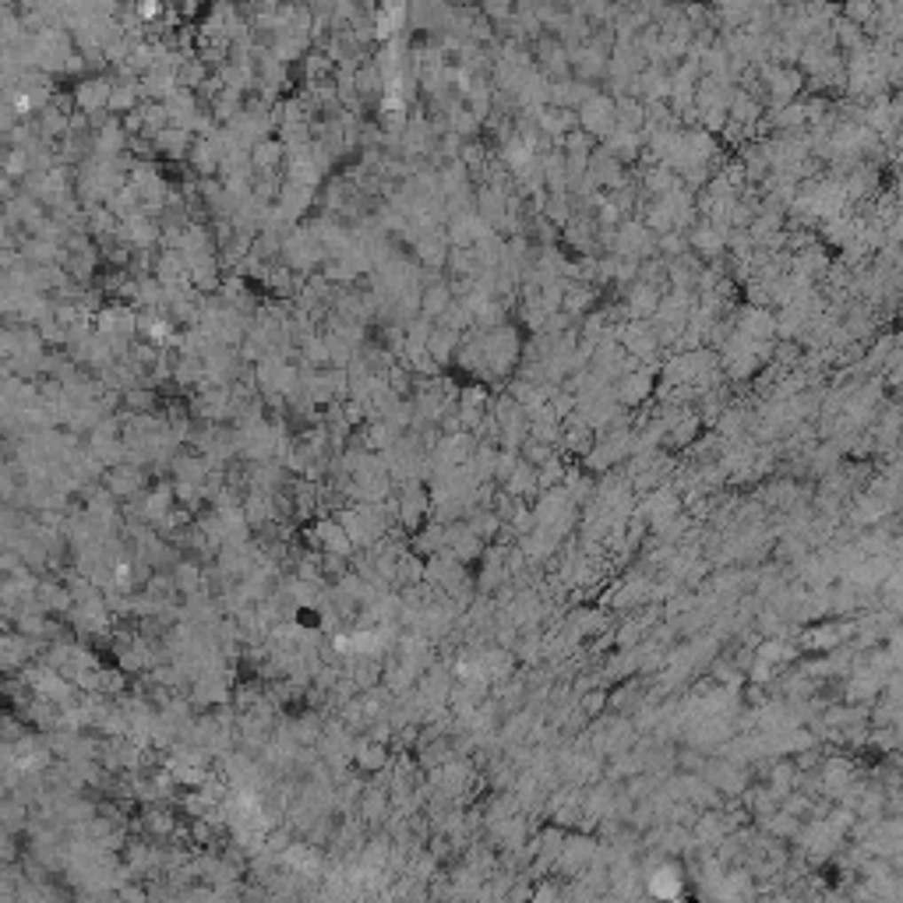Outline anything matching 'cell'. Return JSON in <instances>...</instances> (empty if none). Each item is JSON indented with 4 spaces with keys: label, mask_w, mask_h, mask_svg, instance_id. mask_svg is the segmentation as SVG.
<instances>
[{
    "label": "cell",
    "mask_w": 903,
    "mask_h": 903,
    "mask_svg": "<svg viewBox=\"0 0 903 903\" xmlns=\"http://www.w3.org/2000/svg\"><path fill=\"white\" fill-rule=\"evenodd\" d=\"M428 508H431V498L424 494V483H406V487H403V498H399V519L413 530V526L424 522Z\"/></svg>",
    "instance_id": "cell-11"
},
{
    "label": "cell",
    "mask_w": 903,
    "mask_h": 903,
    "mask_svg": "<svg viewBox=\"0 0 903 903\" xmlns=\"http://www.w3.org/2000/svg\"><path fill=\"white\" fill-rule=\"evenodd\" d=\"M734 321V332L749 342H773L776 339V318H773V307H742L738 314H731Z\"/></svg>",
    "instance_id": "cell-5"
},
{
    "label": "cell",
    "mask_w": 903,
    "mask_h": 903,
    "mask_svg": "<svg viewBox=\"0 0 903 903\" xmlns=\"http://www.w3.org/2000/svg\"><path fill=\"white\" fill-rule=\"evenodd\" d=\"M674 187H678V177H674L667 166H660V162L646 166V169H642V177H639V191H642V198H649V201H656V198L671 194Z\"/></svg>",
    "instance_id": "cell-12"
},
{
    "label": "cell",
    "mask_w": 903,
    "mask_h": 903,
    "mask_svg": "<svg viewBox=\"0 0 903 903\" xmlns=\"http://www.w3.org/2000/svg\"><path fill=\"white\" fill-rule=\"evenodd\" d=\"M656 374H660V371H653V367H635V371L621 374V378L614 381V403H617L621 410H639V406L649 403V396L656 392Z\"/></svg>",
    "instance_id": "cell-3"
},
{
    "label": "cell",
    "mask_w": 903,
    "mask_h": 903,
    "mask_svg": "<svg viewBox=\"0 0 903 903\" xmlns=\"http://www.w3.org/2000/svg\"><path fill=\"white\" fill-rule=\"evenodd\" d=\"M601 149L610 155V159H617L621 166H632L639 155H642V149H646V138L642 135H632V131H610L607 138L601 142Z\"/></svg>",
    "instance_id": "cell-9"
},
{
    "label": "cell",
    "mask_w": 903,
    "mask_h": 903,
    "mask_svg": "<svg viewBox=\"0 0 903 903\" xmlns=\"http://www.w3.org/2000/svg\"><path fill=\"white\" fill-rule=\"evenodd\" d=\"M601 301V290L597 287H583V283H565V301H561V310L579 321L583 314H590Z\"/></svg>",
    "instance_id": "cell-13"
},
{
    "label": "cell",
    "mask_w": 903,
    "mask_h": 903,
    "mask_svg": "<svg viewBox=\"0 0 903 903\" xmlns=\"http://www.w3.org/2000/svg\"><path fill=\"white\" fill-rule=\"evenodd\" d=\"M533 121H537V131L554 145L561 142L569 131H576V110H558V106H540L533 110Z\"/></svg>",
    "instance_id": "cell-7"
},
{
    "label": "cell",
    "mask_w": 903,
    "mask_h": 903,
    "mask_svg": "<svg viewBox=\"0 0 903 903\" xmlns=\"http://www.w3.org/2000/svg\"><path fill=\"white\" fill-rule=\"evenodd\" d=\"M766 117V106H762V99L752 96V92H745V89H734V99H731V106H727V121L731 124H742V128H752Z\"/></svg>",
    "instance_id": "cell-10"
},
{
    "label": "cell",
    "mask_w": 903,
    "mask_h": 903,
    "mask_svg": "<svg viewBox=\"0 0 903 903\" xmlns=\"http://www.w3.org/2000/svg\"><path fill=\"white\" fill-rule=\"evenodd\" d=\"M576 128L586 131L593 142H603L614 131V99L607 92H593L579 110H576Z\"/></svg>",
    "instance_id": "cell-4"
},
{
    "label": "cell",
    "mask_w": 903,
    "mask_h": 903,
    "mask_svg": "<svg viewBox=\"0 0 903 903\" xmlns=\"http://www.w3.org/2000/svg\"><path fill=\"white\" fill-rule=\"evenodd\" d=\"M279 155H283V149H279L276 142H258V145H255V166L272 169V166L279 162Z\"/></svg>",
    "instance_id": "cell-33"
},
{
    "label": "cell",
    "mask_w": 903,
    "mask_h": 903,
    "mask_svg": "<svg viewBox=\"0 0 903 903\" xmlns=\"http://www.w3.org/2000/svg\"><path fill=\"white\" fill-rule=\"evenodd\" d=\"M138 14H142V18H155V14H159V7H155V4H142V7H138Z\"/></svg>",
    "instance_id": "cell-35"
},
{
    "label": "cell",
    "mask_w": 903,
    "mask_h": 903,
    "mask_svg": "<svg viewBox=\"0 0 903 903\" xmlns=\"http://www.w3.org/2000/svg\"><path fill=\"white\" fill-rule=\"evenodd\" d=\"M554 455H558V449H551V445H540V442H533V438H526V442H522V449H519V459H522L526 466H533V469L547 466Z\"/></svg>",
    "instance_id": "cell-27"
},
{
    "label": "cell",
    "mask_w": 903,
    "mask_h": 903,
    "mask_svg": "<svg viewBox=\"0 0 903 903\" xmlns=\"http://www.w3.org/2000/svg\"><path fill=\"white\" fill-rule=\"evenodd\" d=\"M624 294V321H653L656 307H660V294L642 287V283H632Z\"/></svg>",
    "instance_id": "cell-8"
},
{
    "label": "cell",
    "mask_w": 903,
    "mask_h": 903,
    "mask_svg": "<svg viewBox=\"0 0 903 903\" xmlns=\"http://www.w3.org/2000/svg\"><path fill=\"white\" fill-rule=\"evenodd\" d=\"M515 466H519V452H505L498 449V459H494V483L501 487L512 473H515Z\"/></svg>",
    "instance_id": "cell-32"
},
{
    "label": "cell",
    "mask_w": 903,
    "mask_h": 903,
    "mask_svg": "<svg viewBox=\"0 0 903 903\" xmlns=\"http://www.w3.org/2000/svg\"><path fill=\"white\" fill-rule=\"evenodd\" d=\"M459 332H449V328H431V335H428V357L438 364V367H449L452 357H455V349H459Z\"/></svg>",
    "instance_id": "cell-19"
},
{
    "label": "cell",
    "mask_w": 903,
    "mask_h": 903,
    "mask_svg": "<svg viewBox=\"0 0 903 903\" xmlns=\"http://www.w3.org/2000/svg\"><path fill=\"white\" fill-rule=\"evenodd\" d=\"M755 660H762V664H769V667H787V664H794L797 660V646L790 642V639H762L758 646H755Z\"/></svg>",
    "instance_id": "cell-16"
},
{
    "label": "cell",
    "mask_w": 903,
    "mask_h": 903,
    "mask_svg": "<svg viewBox=\"0 0 903 903\" xmlns=\"http://www.w3.org/2000/svg\"><path fill=\"white\" fill-rule=\"evenodd\" d=\"M819 230H822L826 244H833V247H844V244L854 237V216H836V219H826V223H819Z\"/></svg>",
    "instance_id": "cell-24"
},
{
    "label": "cell",
    "mask_w": 903,
    "mask_h": 903,
    "mask_svg": "<svg viewBox=\"0 0 903 903\" xmlns=\"http://www.w3.org/2000/svg\"><path fill=\"white\" fill-rule=\"evenodd\" d=\"M851 639H854V621H819V624L805 628L794 646L826 656V653H836L840 646H847Z\"/></svg>",
    "instance_id": "cell-2"
},
{
    "label": "cell",
    "mask_w": 903,
    "mask_h": 903,
    "mask_svg": "<svg viewBox=\"0 0 903 903\" xmlns=\"http://www.w3.org/2000/svg\"><path fill=\"white\" fill-rule=\"evenodd\" d=\"M487 21H494V18H512V11H515V4H480L476 7Z\"/></svg>",
    "instance_id": "cell-34"
},
{
    "label": "cell",
    "mask_w": 903,
    "mask_h": 903,
    "mask_svg": "<svg viewBox=\"0 0 903 903\" xmlns=\"http://www.w3.org/2000/svg\"><path fill=\"white\" fill-rule=\"evenodd\" d=\"M413 551H417V554H428V558L442 554V551H445V526H442V522H428V526L413 537Z\"/></svg>",
    "instance_id": "cell-22"
},
{
    "label": "cell",
    "mask_w": 903,
    "mask_h": 903,
    "mask_svg": "<svg viewBox=\"0 0 903 903\" xmlns=\"http://www.w3.org/2000/svg\"><path fill=\"white\" fill-rule=\"evenodd\" d=\"M459 410H480V413H487V406H491V389L487 385H466V389H459V403H455Z\"/></svg>",
    "instance_id": "cell-26"
},
{
    "label": "cell",
    "mask_w": 903,
    "mask_h": 903,
    "mask_svg": "<svg viewBox=\"0 0 903 903\" xmlns=\"http://www.w3.org/2000/svg\"><path fill=\"white\" fill-rule=\"evenodd\" d=\"M417 258H420V265L431 269V272L445 269V262H449V244H445V237L420 240V244H417Z\"/></svg>",
    "instance_id": "cell-21"
},
{
    "label": "cell",
    "mask_w": 903,
    "mask_h": 903,
    "mask_svg": "<svg viewBox=\"0 0 903 903\" xmlns=\"http://www.w3.org/2000/svg\"><path fill=\"white\" fill-rule=\"evenodd\" d=\"M829 265H833V258L826 255V244H812V247L790 255V276H797V279H805V283H812V287L826 279Z\"/></svg>",
    "instance_id": "cell-6"
},
{
    "label": "cell",
    "mask_w": 903,
    "mask_h": 903,
    "mask_svg": "<svg viewBox=\"0 0 903 903\" xmlns=\"http://www.w3.org/2000/svg\"><path fill=\"white\" fill-rule=\"evenodd\" d=\"M522 332L512 325V321H505V325H498V328H491V332H480V349H483V364H487V371L494 374V381L498 385H505L512 374H515V367H519V360H522Z\"/></svg>",
    "instance_id": "cell-1"
},
{
    "label": "cell",
    "mask_w": 903,
    "mask_h": 903,
    "mask_svg": "<svg viewBox=\"0 0 903 903\" xmlns=\"http://www.w3.org/2000/svg\"><path fill=\"white\" fill-rule=\"evenodd\" d=\"M530 438L540 442V445H551V449L561 445V424H558V417H554L547 406H544L540 413L530 417Z\"/></svg>",
    "instance_id": "cell-18"
},
{
    "label": "cell",
    "mask_w": 903,
    "mask_h": 903,
    "mask_svg": "<svg viewBox=\"0 0 903 903\" xmlns=\"http://www.w3.org/2000/svg\"><path fill=\"white\" fill-rule=\"evenodd\" d=\"M554 149H561L565 155H590V152L597 149V142H593L586 131L576 128V131H569L561 142H554Z\"/></svg>",
    "instance_id": "cell-28"
},
{
    "label": "cell",
    "mask_w": 903,
    "mask_h": 903,
    "mask_svg": "<svg viewBox=\"0 0 903 903\" xmlns=\"http://www.w3.org/2000/svg\"><path fill=\"white\" fill-rule=\"evenodd\" d=\"M681 255H688L685 233H664V237H656V258L671 262V258H681Z\"/></svg>",
    "instance_id": "cell-29"
},
{
    "label": "cell",
    "mask_w": 903,
    "mask_h": 903,
    "mask_svg": "<svg viewBox=\"0 0 903 903\" xmlns=\"http://www.w3.org/2000/svg\"><path fill=\"white\" fill-rule=\"evenodd\" d=\"M501 491H505L508 498H515V501H530V498H537V494H540V487H537V469H533V466H526V462L519 459L515 473L501 483Z\"/></svg>",
    "instance_id": "cell-15"
},
{
    "label": "cell",
    "mask_w": 903,
    "mask_h": 903,
    "mask_svg": "<svg viewBox=\"0 0 903 903\" xmlns=\"http://www.w3.org/2000/svg\"><path fill=\"white\" fill-rule=\"evenodd\" d=\"M773 318H776V342H797L801 339V332L808 328V314L797 307V303H787V307H780V310H773Z\"/></svg>",
    "instance_id": "cell-14"
},
{
    "label": "cell",
    "mask_w": 903,
    "mask_h": 903,
    "mask_svg": "<svg viewBox=\"0 0 903 903\" xmlns=\"http://www.w3.org/2000/svg\"><path fill=\"white\" fill-rule=\"evenodd\" d=\"M558 233L569 226V219H572V201H569V194H547V201H544V212H540Z\"/></svg>",
    "instance_id": "cell-23"
},
{
    "label": "cell",
    "mask_w": 903,
    "mask_h": 903,
    "mask_svg": "<svg viewBox=\"0 0 903 903\" xmlns=\"http://www.w3.org/2000/svg\"><path fill=\"white\" fill-rule=\"evenodd\" d=\"M547 410L558 417V424L565 420V417H572L576 413V396L572 392H565V389H554V396L547 399Z\"/></svg>",
    "instance_id": "cell-31"
},
{
    "label": "cell",
    "mask_w": 903,
    "mask_h": 903,
    "mask_svg": "<svg viewBox=\"0 0 903 903\" xmlns=\"http://www.w3.org/2000/svg\"><path fill=\"white\" fill-rule=\"evenodd\" d=\"M357 762L364 766V769H381L385 762H389V752H385V745H378V742H364L360 749H357Z\"/></svg>",
    "instance_id": "cell-30"
},
{
    "label": "cell",
    "mask_w": 903,
    "mask_h": 903,
    "mask_svg": "<svg viewBox=\"0 0 903 903\" xmlns=\"http://www.w3.org/2000/svg\"><path fill=\"white\" fill-rule=\"evenodd\" d=\"M699 428H703V420L695 417V410H685V413H681V420L667 431V438H664V442H667V445H674V449H688V445L699 438Z\"/></svg>",
    "instance_id": "cell-20"
},
{
    "label": "cell",
    "mask_w": 903,
    "mask_h": 903,
    "mask_svg": "<svg viewBox=\"0 0 903 903\" xmlns=\"http://www.w3.org/2000/svg\"><path fill=\"white\" fill-rule=\"evenodd\" d=\"M840 18L858 25V28H868L876 21V0H854V4H844L840 7Z\"/></svg>",
    "instance_id": "cell-25"
},
{
    "label": "cell",
    "mask_w": 903,
    "mask_h": 903,
    "mask_svg": "<svg viewBox=\"0 0 903 903\" xmlns=\"http://www.w3.org/2000/svg\"><path fill=\"white\" fill-rule=\"evenodd\" d=\"M449 307H452L449 283L435 279V283H428V287L420 290V318H428V321H438V318H442Z\"/></svg>",
    "instance_id": "cell-17"
}]
</instances>
